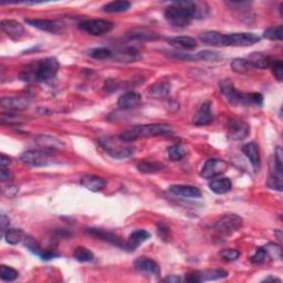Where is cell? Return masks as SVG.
<instances>
[{
  "label": "cell",
  "instance_id": "1",
  "mask_svg": "<svg viewBox=\"0 0 283 283\" xmlns=\"http://www.w3.org/2000/svg\"><path fill=\"white\" fill-rule=\"evenodd\" d=\"M60 63L56 58H45L26 66L20 78L26 82H49L56 78Z\"/></svg>",
  "mask_w": 283,
  "mask_h": 283
},
{
  "label": "cell",
  "instance_id": "2",
  "mask_svg": "<svg viewBox=\"0 0 283 283\" xmlns=\"http://www.w3.org/2000/svg\"><path fill=\"white\" fill-rule=\"evenodd\" d=\"M196 2L174 3L165 10V19L176 28H187L194 19V9Z\"/></svg>",
  "mask_w": 283,
  "mask_h": 283
},
{
  "label": "cell",
  "instance_id": "3",
  "mask_svg": "<svg viewBox=\"0 0 283 283\" xmlns=\"http://www.w3.org/2000/svg\"><path fill=\"white\" fill-rule=\"evenodd\" d=\"M174 132L172 127L164 123H154L136 125L132 129L127 130L121 134L120 137L126 142H135L138 138L143 137H155V136H168Z\"/></svg>",
  "mask_w": 283,
  "mask_h": 283
},
{
  "label": "cell",
  "instance_id": "4",
  "mask_svg": "<svg viewBox=\"0 0 283 283\" xmlns=\"http://www.w3.org/2000/svg\"><path fill=\"white\" fill-rule=\"evenodd\" d=\"M101 147L110 155L111 157L116 159H124L131 157L135 152V146L131 142H126L120 136H105L99 139Z\"/></svg>",
  "mask_w": 283,
  "mask_h": 283
},
{
  "label": "cell",
  "instance_id": "5",
  "mask_svg": "<svg viewBox=\"0 0 283 283\" xmlns=\"http://www.w3.org/2000/svg\"><path fill=\"white\" fill-rule=\"evenodd\" d=\"M244 225V220L238 215L234 214H227L216 222L214 229L216 233L220 237H228L233 232L238 231Z\"/></svg>",
  "mask_w": 283,
  "mask_h": 283
},
{
  "label": "cell",
  "instance_id": "6",
  "mask_svg": "<svg viewBox=\"0 0 283 283\" xmlns=\"http://www.w3.org/2000/svg\"><path fill=\"white\" fill-rule=\"evenodd\" d=\"M270 166V176L268 179V187L275 191H282V151L278 147L273 156L269 160Z\"/></svg>",
  "mask_w": 283,
  "mask_h": 283
},
{
  "label": "cell",
  "instance_id": "7",
  "mask_svg": "<svg viewBox=\"0 0 283 283\" xmlns=\"http://www.w3.org/2000/svg\"><path fill=\"white\" fill-rule=\"evenodd\" d=\"M114 27V23L109 21V20L102 19H90L84 20V21L79 25V28L84 32L89 33L92 36H101L104 33L110 32Z\"/></svg>",
  "mask_w": 283,
  "mask_h": 283
},
{
  "label": "cell",
  "instance_id": "8",
  "mask_svg": "<svg viewBox=\"0 0 283 283\" xmlns=\"http://www.w3.org/2000/svg\"><path fill=\"white\" fill-rule=\"evenodd\" d=\"M20 161L21 163L33 166V167H42L50 164L51 157L45 150H32V151H26L21 155H20Z\"/></svg>",
  "mask_w": 283,
  "mask_h": 283
},
{
  "label": "cell",
  "instance_id": "9",
  "mask_svg": "<svg viewBox=\"0 0 283 283\" xmlns=\"http://www.w3.org/2000/svg\"><path fill=\"white\" fill-rule=\"evenodd\" d=\"M228 277V272L222 269H213V270H200V271H194L188 273L186 275L185 280L187 282H206V281H215L220 280Z\"/></svg>",
  "mask_w": 283,
  "mask_h": 283
},
{
  "label": "cell",
  "instance_id": "10",
  "mask_svg": "<svg viewBox=\"0 0 283 283\" xmlns=\"http://www.w3.org/2000/svg\"><path fill=\"white\" fill-rule=\"evenodd\" d=\"M227 168L228 164L224 159L210 158L206 161L203 168H201L200 176L205 179H210L220 176L221 174H224L227 171Z\"/></svg>",
  "mask_w": 283,
  "mask_h": 283
},
{
  "label": "cell",
  "instance_id": "11",
  "mask_svg": "<svg viewBox=\"0 0 283 283\" xmlns=\"http://www.w3.org/2000/svg\"><path fill=\"white\" fill-rule=\"evenodd\" d=\"M250 126L240 119H231L228 123V137L231 140H241L249 136Z\"/></svg>",
  "mask_w": 283,
  "mask_h": 283
},
{
  "label": "cell",
  "instance_id": "12",
  "mask_svg": "<svg viewBox=\"0 0 283 283\" xmlns=\"http://www.w3.org/2000/svg\"><path fill=\"white\" fill-rule=\"evenodd\" d=\"M219 89L222 93V96L226 98L229 103L233 106H238L242 104V98H244V93L235 90L233 83L229 79H225L220 81Z\"/></svg>",
  "mask_w": 283,
  "mask_h": 283
},
{
  "label": "cell",
  "instance_id": "13",
  "mask_svg": "<svg viewBox=\"0 0 283 283\" xmlns=\"http://www.w3.org/2000/svg\"><path fill=\"white\" fill-rule=\"evenodd\" d=\"M228 36V45L231 46H250L260 41V37L255 33L239 32L230 33Z\"/></svg>",
  "mask_w": 283,
  "mask_h": 283
},
{
  "label": "cell",
  "instance_id": "14",
  "mask_svg": "<svg viewBox=\"0 0 283 283\" xmlns=\"http://www.w3.org/2000/svg\"><path fill=\"white\" fill-rule=\"evenodd\" d=\"M0 29L5 32L7 36H8L10 39L15 40H20L25 35V28L23 26L16 21V20H3L0 22Z\"/></svg>",
  "mask_w": 283,
  "mask_h": 283
},
{
  "label": "cell",
  "instance_id": "15",
  "mask_svg": "<svg viewBox=\"0 0 283 283\" xmlns=\"http://www.w3.org/2000/svg\"><path fill=\"white\" fill-rule=\"evenodd\" d=\"M0 104L9 111H23L30 105V99L27 97H10L3 98Z\"/></svg>",
  "mask_w": 283,
  "mask_h": 283
},
{
  "label": "cell",
  "instance_id": "16",
  "mask_svg": "<svg viewBox=\"0 0 283 283\" xmlns=\"http://www.w3.org/2000/svg\"><path fill=\"white\" fill-rule=\"evenodd\" d=\"M150 237H151L150 232L144 230V229H137V230L133 231L130 234L129 239H127V241L125 242V249L130 252L135 251L142 244H144L146 240L150 239Z\"/></svg>",
  "mask_w": 283,
  "mask_h": 283
},
{
  "label": "cell",
  "instance_id": "17",
  "mask_svg": "<svg viewBox=\"0 0 283 283\" xmlns=\"http://www.w3.org/2000/svg\"><path fill=\"white\" fill-rule=\"evenodd\" d=\"M200 40L213 46H228V36L218 31H205L200 33Z\"/></svg>",
  "mask_w": 283,
  "mask_h": 283
},
{
  "label": "cell",
  "instance_id": "18",
  "mask_svg": "<svg viewBox=\"0 0 283 283\" xmlns=\"http://www.w3.org/2000/svg\"><path fill=\"white\" fill-rule=\"evenodd\" d=\"M242 153H244L245 156L249 159L251 165L255 171H258L261 166V156H260V151L259 146L254 142H250V143H247L241 148Z\"/></svg>",
  "mask_w": 283,
  "mask_h": 283
},
{
  "label": "cell",
  "instance_id": "19",
  "mask_svg": "<svg viewBox=\"0 0 283 283\" xmlns=\"http://www.w3.org/2000/svg\"><path fill=\"white\" fill-rule=\"evenodd\" d=\"M87 232L94 235V237L100 238L104 241H107L109 244H111L113 246L125 249V242H123V240L121 239L115 233L103 230V229H87Z\"/></svg>",
  "mask_w": 283,
  "mask_h": 283
},
{
  "label": "cell",
  "instance_id": "20",
  "mask_svg": "<svg viewBox=\"0 0 283 283\" xmlns=\"http://www.w3.org/2000/svg\"><path fill=\"white\" fill-rule=\"evenodd\" d=\"M170 193L178 197L184 198H199L201 192L197 187L191 185H173L170 188Z\"/></svg>",
  "mask_w": 283,
  "mask_h": 283
},
{
  "label": "cell",
  "instance_id": "21",
  "mask_svg": "<svg viewBox=\"0 0 283 283\" xmlns=\"http://www.w3.org/2000/svg\"><path fill=\"white\" fill-rule=\"evenodd\" d=\"M134 268H135L139 272H146L153 275L160 274V268L157 262L146 257L138 258L135 262H134Z\"/></svg>",
  "mask_w": 283,
  "mask_h": 283
},
{
  "label": "cell",
  "instance_id": "22",
  "mask_svg": "<svg viewBox=\"0 0 283 283\" xmlns=\"http://www.w3.org/2000/svg\"><path fill=\"white\" fill-rule=\"evenodd\" d=\"M26 22L32 26L33 28L39 30L46 31L50 33H58L61 30V25H59L57 21L53 20H44V19H27Z\"/></svg>",
  "mask_w": 283,
  "mask_h": 283
},
{
  "label": "cell",
  "instance_id": "23",
  "mask_svg": "<svg viewBox=\"0 0 283 283\" xmlns=\"http://www.w3.org/2000/svg\"><path fill=\"white\" fill-rule=\"evenodd\" d=\"M213 112H211V104L210 102H205L200 106V109L195 114L193 119V123L197 126L208 125L213 121Z\"/></svg>",
  "mask_w": 283,
  "mask_h": 283
},
{
  "label": "cell",
  "instance_id": "24",
  "mask_svg": "<svg viewBox=\"0 0 283 283\" xmlns=\"http://www.w3.org/2000/svg\"><path fill=\"white\" fill-rule=\"evenodd\" d=\"M247 61L250 63L252 68L268 69L270 68L273 59L269 55H266V53L252 52L251 55L247 58Z\"/></svg>",
  "mask_w": 283,
  "mask_h": 283
},
{
  "label": "cell",
  "instance_id": "25",
  "mask_svg": "<svg viewBox=\"0 0 283 283\" xmlns=\"http://www.w3.org/2000/svg\"><path fill=\"white\" fill-rule=\"evenodd\" d=\"M142 101V96L137 92H126L123 96H121L119 101H117V105L120 109L122 110H130L133 109V107H136Z\"/></svg>",
  "mask_w": 283,
  "mask_h": 283
},
{
  "label": "cell",
  "instance_id": "26",
  "mask_svg": "<svg viewBox=\"0 0 283 283\" xmlns=\"http://www.w3.org/2000/svg\"><path fill=\"white\" fill-rule=\"evenodd\" d=\"M81 184H82V186L85 187L86 190L94 193L101 192L106 187V181L103 178L96 176V175H86V176L82 177V179H81Z\"/></svg>",
  "mask_w": 283,
  "mask_h": 283
},
{
  "label": "cell",
  "instance_id": "27",
  "mask_svg": "<svg viewBox=\"0 0 283 283\" xmlns=\"http://www.w3.org/2000/svg\"><path fill=\"white\" fill-rule=\"evenodd\" d=\"M231 187H232L231 180L229 178H226V177L217 176V177H214L209 181L210 191L214 192L215 194H218V195H222V194L228 193L229 191L231 190Z\"/></svg>",
  "mask_w": 283,
  "mask_h": 283
},
{
  "label": "cell",
  "instance_id": "28",
  "mask_svg": "<svg viewBox=\"0 0 283 283\" xmlns=\"http://www.w3.org/2000/svg\"><path fill=\"white\" fill-rule=\"evenodd\" d=\"M171 44L177 46L179 49H184V50H193L197 46V41L192 37H186V36H181V37H174L168 39Z\"/></svg>",
  "mask_w": 283,
  "mask_h": 283
},
{
  "label": "cell",
  "instance_id": "29",
  "mask_svg": "<svg viewBox=\"0 0 283 283\" xmlns=\"http://www.w3.org/2000/svg\"><path fill=\"white\" fill-rule=\"evenodd\" d=\"M148 92L155 99L166 98L171 93V84L167 82H157L150 87V91Z\"/></svg>",
  "mask_w": 283,
  "mask_h": 283
},
{
  "label": "cell",
  "instance_id": "30",
  "mask_svg": "<svg viewBox=\"0 0 283 283\" xmlns=\"http://www.w3.org/2000/svg\"><path fill=\"white\" fill-rule=\"evenodd\" d=\"M37 140V144L41 146L43 150H57V148H61L63 147V144L61 143V140H59L55 137H51V136H44V135H41V136H38L36 138Z\"/></svg>",
  "mask_w": 283,
  "mask_h": 283
},
{
  "label": "cell",
  "instance_id": "31",
  "mask_svg": "<svg viewBox=\"0 0 283 283\" xmlns=\"http://www.w3.org/2000/svg\"><path fill=\"white\" fill-rule=\"evenodd\" d=\"M131 8V3L123 2V0H117V2H111L103 6V11L109 13H119L124 12Z\"/></svg>",
  "mask_w": 283,
  "mask_h": 283
},
{
  "label": "cell",
  "instance_id": "32",
  "mask_svg": "<svg viewBox=\"0 0 283 283\" xmlns=\"http://www.w3.org/2000/svg\"><path fill=\"white\" fill-rule=\"evenodd\" d=\"M115 58L121 62H132L140 59L139 52L133 48H127L115 53Z\"/></svg>",
  "mask_w": 283,
  "mask_h": 283
},
{
  "label": "cell",
  "instance_id": "33",
  "mask_svg": "<svg viewBox=\"0 0 283 283\" xmlns=\"http://www.w3.org/2000/svg\"><path fill=\"white\" fill-rule=\"evenodd\" d=\"M126 38L130 40H156L159 39V35L153 31L146 30H132L126 35Z\"/></svg>",
  "mask_w": 283,
  "mask_h": 283
},
{
  "label": "cell",
  "instance_id": "34",
  "mask_svg": "<svg viewBox=\"0 0 283 283\" xmlns=\"http://www.w3.org/2000/svg\"><path fill=\"white\" fill-rule=\"evenodd\" d=\"M164 166L160 163H156V161H147L144 160L142 161L137 165V170L140 173H145V174H154V173H158L160 171H163Z\"/></svg>",
  "mask_w": 283,
  "mask_h": 283
},
{
  "label": "cell",
  "instance_id": "35",
  "mask_svg": "<svg viewBox=\"0 0 283 283\" xmlns=\"http://www.w3.org/2000/svg\"><path fill=\"white\" fill-rule=\"evenodd\" d=\"M73 257L79 262H90L94 259V254L85 247H78L73 252Z\"/></svg>",
  "mask_w": 283,
  "mask_h": 283
},
{
  "label": "cell",
  "instance_id": "36",
  "mask_svg": "<svg viewBox=\"0 0 283 283\" xmlns=\"http://www.w3.org/2000/svg\"><path fill=\"white\" fill-rule=\"evenodd\" d=\"M4 237L9 245H18L23 239V232L21 229H8Z\"/></svg>",
  "mask_w": 283,
  "mask_h": 283
},
{
  "label": "cell",
  "instance_id": "37",
  "mask_svg": "<svg viewBox=\"0 0 283 283\" xmlns=\"http://www.w3.org/2000/svg\"><path fill=\"white\" fill-rule=\"evenodd\" d=\"M231 68L237 73H247L252 69V66L247 61V59L237 58L231 62Z\"/></svg>",
  "mask_w": 283,
  "mask_h": 283
},
{
  "label": "cell",
  "instance_id": "38",
  "mask_svg": "<svg viewBox=\"0 0 283 283\" xmlns=\"http://www.w3.org/2000/svg\"><path fill=\"white\" fill-rule=\"evenodd\" d=\"M19 275V272L11 267H7L6 265H3L0 267V278H2L3 281H15Z\"/></svg>",
  "mask_w": 283,
  "mask_h": 283
},
{
  "label": "cell",
  "instance_id": "39",
  "mask_svg": "<svg viewBox=\"0 0 283 283\" xmlns=\"http://www.w3.org/2000/svg\"><path fill=\"white\" fill-rule=\"evenodd\" d=\"M91 58L97 59V60H104L109 59L113 56V52L109 48H104V46H101V48H94L89 50L87 52Z\"/></svg>",
  "mask_w": 283,
  "mask_h": 283
},
{
  "label": "cell",
  "instance_id": "40",
  "mask_svg": "<svg viewBox=\"0 0 283 283\" xmlns=\"http://www.w3.org/2000/svg\"><path fill=\"white\" fill-rule=\"evenodd\" d=\"M23 244H25V246L27 247V249H28L29 251H31L33 254L39 255V257H41L42 253L44 252L42 250V248L40 247V245L38 244V242L35 239H33L32 237H29V235H27V237H25Z\"/></svg>",
  "mask_w": 283,
  "mask_h": 283
},
{
  "label": "cell",
  "instance_id": "41",
  "mask_svg": "<svg viewBox=\"0 0 283 283\" xmlns=\"http://www.w3.org/2000/svg\"><path fill=\"white\" fill-rule=\"evenodd\" d=\"M264 38L268 40H272V41H280L282 40V26L277 27H271V28H268L264 32Z\"/></svg>",
  "mask_w": 283,
  "mask_h": 283
},
{
  "label": "cell",
  "instance_id": "42",
  "mask_svg": "<svg viewBox=\"0 0 283 283\" xmlns=\"http://www.w3.org/2000/svg\"><path fill=\"white\" fill-rule=\"evenodd\" d=\"M168 155H170V158L173 161H177L185 156L186 151L183 146L179 144H176V145H173L168 148Z\"/></svg>",
  "mask_w": 283,
  "mask_h": 283
},
{
  "label": "cell",
  "instance_id": "43",
  "mask_svg": "<svg viewBox=\"0 0 283 283\" xmlns=\"http://www.w3.org/2000/svg\"><path fill=\"white\" fill-rule=\"evenodd\" d=\"M219 58L220 57L218 55V52H214L209 50L200 51L194 56L195 60H205V61H216V60H218Z\"/></svg>",
  "mask_w": 283,
  "mask_h": 283
},
{
  "label": "cell",
  "instance_id": "44",
  "mask_svg": "<svg viewBox=\"0 0 283 283\" xmlns=\"http://www.w3.org/2000/svg\"><path fill=\"white\" fill-rule=\"evenodd\" d=\"M268 257L269 255L266 251L265 247H261L258 249L257 251H255V253L251 257V262L253 265H261V264H264Z\"/></svg>",
  "mask_w": 283,
  "mask_h": 283
},
{
  "label": "cell",
  "instance_id": "45",
  "mask_svg": "<svg viewBox=\"0 0 283 283\" xmlns=\"http://www.w3.org/2000/svg\"><path fill=\"white\" fill-rule=\"evenodd\" d=\"M240 257V252L234 249H226V250L220 252V258L227 262H231L237 260Z\"/></svg>",
  "mask_w": 283,
  "mask_h": 283
},
{
  "label": "cell",
  "instance_id": "46",
  "mask_svg": "<svg viewBox=\"0 0 283 283\" xmlns=\"http://www.w3.org/2000/svg\"><path fill=\"white\" fill-rule=\"evenodd\" d=\"M270 68L272 70V73L273 76L277 78L278 81H282L283 79V64H282V61L281 60H273Z\"/></svg>",
  "mask_w": 283,
  "mask_h": 283
},
{
  "label": "cell",
  "instance_id": "47",
  "mask_svg": "<svg viewBox=\"0 0 283 283\" xmlns=\"http://www.w3.org/2000/svg\"><path fill=\"white\" fill-rule=\"evenodd\" d=\"M266 251L268 253L269 257H271L273 259H280L282 255V251H281V247L278 245L274 244H268L266 247Z\"/></svg>",
  "mask_w": 283,
  "mask_h": 283
},
{
  "label": "cell",
  "instance_id": "48",
  "mask_svg": "<svg viewBox=\"0 0 283 283\" xmlns=\"http://www.w3.org/2000/svg\"><path fill=\"white\" fill-rule=\"evenodd\" d=\"M157 232H158V235L161 239L165 240V241H168V238H170V235H168V234H170V228L166 227L165 225H159Z\"/></svg>",
  "mask_w": 283,
  "mask_h": 283
},
{
  "label": "cell",
  "instance_id": "49",
  "mask_svg": "<svg viewBox=\"0 0 283 283\" xmlns=\"http://www.w3.org/2000/svg\"><path fill=\"white\" fill-rule=\"evenodd\" d=\"M9 224H10V221H9V218L7 217L6 215H2V217H0V225H2V235L4 237L6 231L8 230L9 229Z\"/></svg>",
  "mask_w": 283,
  "mask_h": 283
},
{
  "label": "cell",
  "instance_id": "50",
  "mask_svg": "<svg viewBox=\"0 0 283 283\" xmlns=\"http://www.w3.org/2000/svg\"><path fill=\"white\" fill-rule=\"evenodd\" d=\"M12 178V174L10 173L9 170H7V167H3L0 168V179L2 181H7L10 180Z\"/></svg>",
  "mask_w": 283,
  "mask_h": 283
},
{
  "label": "cell",
  "instance_id": "51",
  "mask_svg": "<svg viewBox=\"0 0 283 283\" xmlns=\"http://www.w3.org/2000/svg\"><path fill=\"white\" fill-rule=\"evenodd\" d=\"M10 163H11L10 157H8L5 154H2V156H0V164H2V166L7 167V166H9Z\"/></svg>",
  "mask_w": 283,
  "mask_h": 283
},
{
  "label": "cell",
  "instance_id": "52",
  "mask_svg": "<svg viewBox=\"0 0 283 283\" xmlns=\"http://www.w3.org/2000/svg\"><path fill=\"white\" fill-rule=\"evenodd\" d=\"M161 281L170 282V283H177V282H180L181 279L179 277H176V275H170V277H167V278L163 279Z\"/></svg>",
  "mask_w": 283,
  "mask_h": 283
},
{
  "label": "cell",
  "instance_id": "53",
  "mask_svg": "<svg viewBox=\"0 0 283 283\" xmlns=\"http://www.w3.org/2000/svg\"><path fill=\"white\" fill-rule=\"evenodd\" d=\"M264 281H265V282H268V281H277V282H281V280H280V279H278V278H273V277L266 278Z\"/></svg>",
  "mask_w": 283,
  "mask_h": 283
}]
</instances>
